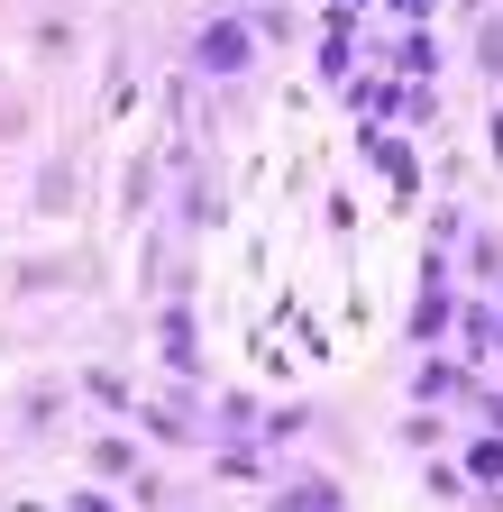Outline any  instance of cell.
Masks as SVG:
<instances>
[{"label": "cell", "mask_w": 503, "mask_h": 512, "mask_svg": "<svg viewBox=\"0 0 503 512\" xmlns=\"http://www.w3.org/2000/svg\"><path fill=\"white\" fill-rule=\"evenodd\" d=\"M202 64H211V74H238V64H247V37L238 28H211L202 37Z\"/></svg>", "instance_id": "cell-1"}]
</instances>
